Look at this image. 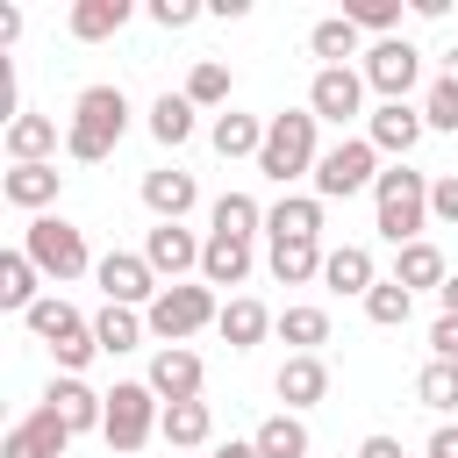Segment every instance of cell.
Listing matches in <instances>:
<instances>
[{
  "instance_id": "d4e9b609",
  "label": "cell",
  "mask_w": 458,
  "mask_h": 458,
  "mask_svg": "<svg viewBox=\"0 0 458 458\" xmlns=\"http://www.w3.org/2000/svg\"><path fill=\"white\" fill-rule=\"evenodd\" d=\"M157 437H165L172 451H193V444H208V437H215V415H208V401H165V415H157Z\"/></svg>"
},
{
  "instance_id": "603a6c76",
  "label": "cell",
  "mask_w": 458,
  "mask_h": 458,
  "mask_svg": "<svg viewBox=\"0 0 458 458\" xmlns=\"http://www.w3.org/2000/svg\"><path fill=\"white\" fill-rule=\"evenodd\" d=\"M322 279H329L336 293H358V301L379 286V272H372V250H365V243H336V250L322 258Z\"/></svg>"
},
{
  "instance_id": "4dcf8cb0",
  "label": "cell",
  "mask_w": 458,
  "mask_h": 458,
  "mask_svg": "<svg viewBox=\"0 0 458 458\" xmlns=\"http://www.w3.org/2000/svg\"><path fill=\"white\" fill-rule=\"evenodd\" d=\"M193 114H200V107H193L186 93H157V100H150V136H157L165 150H179V143L193 136Z\"/></svg>"
},
{
  "instance_id": "c3c4849f",
  "label": "cell",
  "mask_w": 458,
  "mask_h": 458,
  "mask_svg": "<svg viewBox=\"0 0 458 458\" xmlns=\"http://www.w3.org/2000/svg\"><path fill=\"white\" fill-rule=\"evenodd\" d=\"M437 301H444V315H458V272H451V279L437 286Z\"/></svg>"
},
{
  "instance_id": "e575fe53",
  "label": "cell",
  "mask_w": 458,
  "mask_h": 458,
  "mask_svg": "<svg viewBox=\"0 0 458 458\" xmlns=\"http://www.w3.org/2000/svg\"><path fill=\"white\" fill-rule=\"evenodd\" d=\"M208 222H215V236H243V243H250V236L265 229V208H258L250 193H222V200L208 208Z\"/></svg>"
},
{
  "instance_id": "836d02e7",
  "label": "cell",
  "mask_w": 458,
  "mask_h": 458,
  "mask_svg": "<svg viewBox=\"0 0 458 458\" xmlns=\"http://www.w3.org/2000/svg\"><path fill=\"white\" fill-rule=\"evenodd\" d=\"M122 21H129V0H79L72 7V36L79 43H107Z\"/></svg>"
},
{
  "instance_id": "f1b7e54d",
  "label": "cell",
  "mask_w": 458,
  "mask_h": 458,
  "mask_svg": "<svg viewBox=\"0 0 458 458\" xmlns=\"http://www.w3.org/2000/svg\"><path fill=\"white\" fill-rule=\"evenodd\" d=\"M250 444H258V458H308V422L279 408V415H265V422H258V437H250Z\"/></svg>"
},
{
  "instance_id": "681fc988",
  "label": "cell",
  "mask_w": 458,
  "mask_h": 458,
  "mask_svg": "<svg viewBox=\"0 0 458 458\" xmlns=\"http://www.w3.org/2000/svg\"><path fill=\"white\" fill-rule=\"evenodd\" d=\"M444 79H451V86H458V50H451V57H444Z\"/></svg>"
},
{
  "instance_id": "4fadbf2b",
  "label": "cell",
  "mask_w": 458,
  "mask_h": 458,
  "mask_svg": "<svg viewBox=\"0 0 458 458\" xmlns=\"http://www.w3.org/2000/svg\"><path fill=\"white\" fill-rule=\"evenodd\" d=\"M143 386H150L157 401H200V386H208V365H200V358H193L186 344H165V351L150 358Z\"/></svg>"
},
{
  "instance_id": "d6a6232c",
  "label": "cell",
  "mask_w": 458,
  "mask_h": 458,
  "mask_svg": "<svg viewBox=\"0 0 458 458\" xmlns=\"http://www.w3.org/2000/svg\"><path fill=\"white\" fill-rule=\"evenodd\" d=\"M394 279H401L408 293H422V286H444L451 272H444V250H437V243H401V258H394Z\"/></svg>"
},
{
  "instance_id": "7402d4cb",
  "label": "cell",
  "mask_w": 458,
  "mask_h": 458,
  "mask_svg": "<svg viewBox=\"0 0 458 458\" xmlns=\"http://www.w3.org/2000/svg\"><path fill=\"white\" fill-rule=\"evenodd\" d=\"M243 279H250V243H243V236H215V229H208L200 286H243Z\"/></svg>"
},
{
  "instance_id": "f6af8a7d",
  "label": "cell",
  "mask_w": 458,
  "mask_h": 458,
  "mask_svg": "<svg viewBox=\"0 0 458 458\" xmlns=\"http://www.w3.org/2000/svg\"><path fill=\"white\" fill-rule=\"evenodd\" d=\"M358 458H408V451H401V437H365Z\"/></svg>"
},
{
  "instance_id": "44dd1931",
  "label": "cell",
  "mask_w": 458,
  "mask_h": 458,
  "mask_svg": "<svg viewBox=\"0 0 458 458\" xmlns=\"http://www.w3.org/2000/svg\"><path fill=\"white\" fill-rule=\"evenodd\" d=\"M57 186H64V172H57V165H7V172H0V193H7L14 208H29V215H36V208H50V200H57Z\"/></svg>"
},
{
  "instance_id": "8992f818",
  "label": "cell",
  "mask_w": 458,
  "mask_h": 458,
  "mask_svg": "<svg viewBox=\"0 0 458 458\" xmlns=\"http://www.w3.org/2000/svg\"><path fill=\"white\" fill-rule=\"evenodd\" d=\"M365 186H379V150H372L365 136L329 143L322 165H315V200H351V193H365Z\"/></svg>"
},
{
  "instance_id": "3957f363",
  "label": "cell",
  "mask_w": 458,
  "mask_h": 458,
  "mask_svg": "<svg viewBox=\"0 0 458 458\" xmlns=\"http://www.w3.org/2000/svg\"><path fill=\"white\" fill-rule=\"evenodd\" d=\"M322 150H315V114L308 107H286V114H265V150H258V172L272 186L293 193V179H315Z\"/></svg>"
},
{
  "instance_id": "9c48e42d",
  "label": "cell",
  "mask_w": 458,
  "mask_h": 458,
  "mask_svg": "<svg viewBox=\"0 0 458 458\" xmlns=\"http://www.w3.org/2000/svg\"><path fill=\"white\" fill-rule=\"evenodd\" d=\"M93 279H100V293L114 301V308H150L165 286H157V272H150V258L143 250H107L100 265H93Z\"/></svg>"
},
{
  "instance_id": "ba28073f",
  "label": "cell",
  "mask_w": 458,
  "mask_h": 458,
  "mask_svg": "<svg viewBox=\"0 0 458 458\" xmlns=\"http://www.w3.org/2000/svg\"><path fill=\"white\" fill-rule=\"evenodd\" d=\"M358 72H365V86H372V93L408 100V93H415V79H422V50H415L408 36H386V43H372V50H365V64H358Z\"/></svg>"
},
{
  "instance_id": "ab89813d",
  "label": "cell",
  "mask_w": 458,
  "mask_h": 458,
  "mask_svg": "<svg viewBox=\"0 0 458 458\" xmlns=\"http://www.w3.org/2000/svg\"><path fill=\"white\" fill-rule=\"evenodd\" d=\"M344 14H351L358 29H372L379 43H386V36L401 29V0H358V7H344Z\"/></svg>"
},
{
  "instance_id": "74e56055",
  "label": "cell",
  "mask_w": 458,
  "mask_h": 458,
  "mask_svg": "<svg viewBox=\"0 0 458 458\" xmlns=\"http://www.w3.org/2000/svg\"><path fill=\"white\" fill-rule=\"evenodd\" d=\"M186 100H193V107H222V100H229V64H222V57H200V64L186 72Z\"/></svg>"
},
{
  "instance_id": "cb8c5ba5",
  "label": "cell",
  "mask_w": 458,
  "mask_h": 458,
  "mask_svg": "<svg viewBox=\"0 0 458 458\" xmlns=\"http://www.w3.org/2000/svg\"><path fill=\"white\" fill-rule=\"evenodd\" d=\"M36 286H43L36 258H29V250H0V308H7V315H29V308L43 301Z\"/></svg>"
},
{
  "instance_id": "2e32d148",
  "label": "cell",
  "mask_w": 458,
  "mask_h": 458,
  "mask_svg": "<svg viewBox=\"0 0 458 458\" xmlns=\"http://www.w3.org/2000/svg\"><path fill=\"white\" fill-rule=\"evenodd\" d=\"M265 236L272 243H322V200L315 193H279L265 208Z\"/></svg>"
},
{
  "instance_id": "9a60e30c",
  "label": "cell",
  "mask_w": 458,
  "mask_h": 458,
  "mask_svg": "<svg viewBox=\"0 0 458 458\" xmlns=\"http://www.w3.org/2000/svg\"><path fill=\"white\" fill-rule=\"evenodd\" d=\"M64 444H72V429L57 422V408H29V415L7 429L0 458H64Z\"/></svg>"
},
{
  "instance_id": "6da1fadb",
  "label": "cell",
  "mask_w": 458,
  "mask_h": 458,
  "mask_svg": "<svg viewBox=\"0 0 458 458\" xmlns=\"http://www.w3.org/2000/svg\"><path fill=\"white\" fill-rule=\"evenodd\" d=\"M122 129H129V93H122V86H86V93L72 100V122H64V157L100 165V157L122 143Z\"/></svg>"
},
{
  "instance_id": "484cf974",
  "label": "cell",
  "mask_w": 458,
  "mask_h": 458,
  "mask_svg": "<svg viewBox=\"0 0 458 458\" xmlns=\"http://www.w3.org/2000/svg\"><path fill=\"white\" fill-rule=\"evenodd\" d=\"M208 143H215L222 157H258V150H265V122H258V114L222 107V114H215V129H208Z\"/></svg>"
},
{
  "instance_id": "7a4b0ae2",
  "label": "cell",
  "mask_w": 458,
  "mask_h": 458,
  "mask_svg": "<svg viewBox=\"0 0 458 458\" xmlns=\"http://www.w3.org/2000/svg\"><path fill=\"white\" fill-rule=\"evenodd\" d=\"M372 229L401 250V243H422L429 229V179L408 172V165H386L379 186H372Z\"/></svg>"
},
{
  "instance_id": "d590c367",
  "label": "cell",
  "mask_w": 458,
  "mask_h": 458,
  "mask_svg": "<svg viewBox=\"0 0 458 458\" xmlns=\"http://www.w3.org/2000/svg\"><path fill=\"white\" fill-rule=\"evenodd\" d=\"M279 336L293 344V358H315V344H329V315L322 308H286L279 315Z\"/></svg>"
},
{
  "instance_id": "bcb514c9",
  "label": "cell",
  "mask_w": 458,
  "mask_h": 458,
  "mask_svg": "<svg viewBox=\"0 0 458 458\" xmlns=\"http://www.w3.org/2000/svg\"><path fill=\"white\" fill-rule=\"evenodd\" d=\"M429 458H458V422H444V429L429 437Z\"/></svg>"
},
{
  "instance_id": "52a82bcc",
  "label": "cell",
  "mask_w": 458,
  "mask_h": 458,
  "mask_svg": "<svg viewBox=\"0 0 458 458\" xmlns=\"http://www.w3.org/2000/svg\"><path fill=\"white\" fill-rule=\"evenodd\" d=\"M157 415H165V401H157L143 379H114V386H107V429H100V437H107L114 451H143L150 429H157Z\"/></svg>"
},
{
  "instance_id": "7bdbcfd3",
  "label": "cell",
  "mask_w": 458,
  "mask_h": 458,
  "mask_svg": "<svg viewBox=\"0 0 458 458\" xmlns=\"http://www.w3.org/2000/svg\"><path fill=\"white\" fill-rule=\"evenodd\" d=\"M429 358L458 365V315H437V322H429Z\"/></svg>"
},
{
  "instance_id": "ee69618b",
  "label": "cell",
  "mask_w": 458,
  "mask_h": 458,
  "mask_svg": "<svg viewBox=\"0 0 458 458\" xmlns=\"http://www.w3.org/2000/svg\"><path fill=\"white\" fill-rule=\"evenodd\" d=\"M193 14H200L193 0H150V21H157V29H186Z\"/></svg>"
},
{
  "instance_id": "ffe728a7",
  "label": "cell",
  "mask_w": 458,
  "mask_h": 458,
  "mask_svg": "<svg viewBox=\"0 0 458 458\" xmlns=\"http://www.w3.org/2000/svg\"><path fill=\"white\" fill-rule=\"evenodd\" d=\"M57 122L50 114H14L7 122V165H57Z\"/></svg>"
},
{
  "instance_id": "277c9868",
  "label": "cell",
  "mask_w": 458,
  "mask_h": 458,
  "mask_svg": "<svg viewBox=\"0 0 458 458\" xmlns=\"http://www.w3.org/2000/svg\"><path fill=\"white\" fill-rule=\"evenodd\" d=\"M21 250L36 258V272H43V279H79V272H93L86 236H79L64 215H36V222L21 229Z\"/></svg>"
},
{
  "instance_id": "f546056e",
  "label": "cell",
  "mask_w": 458,
  "mask_h": 458,
  "mask_svg": "<svg viewBox=\"0 0 458 458\" xmlns=\"http://www.w3.org/2000/svg\"><path fill=\"white\" fill-rule=\"evenodd\" d=\"M358 36H365V29H358L351 14H329V21H315V29H308V50H315V57H322V72H329V64L358 57Z\"/></svg>"
},
{
  "instance_id": "ac0fdd59",
  "label": "cell",
  "mask_w": 458,
  "mask_h": 458,
  "mask_svg": "<svg viewBox=\"0 0 458 458\" xmlns=\"http://www.w3.org/2000/svg\"><path fill=\"white\" fill-rule=\"evenodd\" d=\"M215 329H222V344H229V351H258V344H265V329H279V315H272L265 301L236 293V301H222V322H215Z\"/></svg>"
},
{
  "instance_id": "e0dca14e",
  "label": "cell",
  "mask_w": 458,
  "mask_h": 458,
  "mask_svg": "<svg viewBox=\"0 0 458 458\" xmlns=\"http://www.w3.org/2000/svg\"><path fill=\"white\" fill-rule=\"evenodd\" d=\"M200 200V186H193V172H179V165H157V172H143V208L157 215V222H186V208Z\"/></svg>"
},
{
  "instance_id": "8fae6325",
  "label": "cell",
  "mask_w": 458,
  "mask_h": 458,
  "mask_svg": "<svg viewBox=\"0 0 458 458\" xmlns=\"http://www.w3.org/2000/svg\"><path fill=\"white\" fill-rule=\"evenodd\" d=\"M422 107H408V100H379L372 114H365V143L379 150V157H394V165H408V150L422 143Z\"/></svg>"
},
{
  "instance_id": "7dc6e473",
  "label": "cell",
  "mask_w": 458,
  "mask_h": 458,
  "mask_svg": "<svg viewBox=\"0 0 458 458\" xmlns=\"http://www.w3.org/2000/svg\"><path fill=\"white\" fill-rule=\"evenodd\" d=\"M215 458H258V444H236L229 437V444H215Z\"/></svg>"
},
{
  "instance_id": "5b68a950",
  "label": "cell",
  "mask_w": 458,
  "mask_h": 458,
  "mask_svg": "<svg viewBox=\"0 0 458 458\" xmlns=\"http://www.w3.org/2000/svg\"><path fill=\"white\" fill-rule=\"evenodd\" d=\"M143 322H150V336L157 344H186L193 329H208V322H222V308H215V286H165L150 308H143Z\"/></svg>"
},
{
  "instance_id": "83f0119b",
  "label": "cell",
  "mask_w": 458,
  "mask_h": 458,
  "mask_svg": "<svg viewBox=\"0 0 458 458\" xmlns=\"http://www.w3.org/2000/svg\"><path fill=\"white\" fill-rule=\"evenodd\" d=\"M143 329H150V322H143L136 308H114V301H107V308L93 315V344H100L107 358H122V351H136V344H143Z\"/></svg>"
},
{
  "instance_id": "4316f807",
  "label": "cell",
  "mask_w": 458,
  "mask_h": 458,
  "mask_svg": "<svg viewBox=\"0 0 458 458\" xmlns=\"http://www.w3.org/2000/svg\"><path fill=\"white\" fill-rule=\"evenodd\" d=\"M21 322H29V336H43L50 351H57L64 336H79V329H93V322H86V315H79L72 301H57V293H43V301H36V308H29Z\"/></svg>"
},
{
  "instance_id": "1f68e13d",
  "label": "cell",
  "mask_w": 458,
  "mask_h": 458,
  "mask_svg": "<svg viewBox=\"0 0 458 458\" xmlns=\"http://www.w3.org/2000/svg\"><path fill=\"white\" fill-rule=\"evenodd\" d=\"M322 258H329L322 243H272V258H265V265H272V279H279V286H308V279H322Z\"/></svg>"
},
{
  "instance_id": "d6986e66",
  "label": "cell",
  "mask_w": 458,
  "mask_h": 458,
  "mask_svg": "<svg viewBox=\"0 0 458 458\" xmlns=\"http://www.w3.org/2000/svg\"><path fill=\"white\" fill-rule=\"evenodd\" d=\"M272 394L286 401V415H301V408H315V401L329 394V365H322V358H286L279 379H272Z\"/></svg>"
},
{
  "instance_id": "30bf717a",
  "label": "cell",
  "mask_w": 458,
  "mask_h": 458,
  "mask_svg": "<svg viewBox=\"0 0 458 458\" xmlns=\"http://www.w3.org/2000/svg\"><path fill=\"white\" fill-rule=\"evenodd\" d=\"M308 114L315 122H351V114H365V72H351V64H329V72H315L308 79Z\"/></svg>"
},
{
  "instance_id": "7c38bea8",
  "label": "cell",
  "mask_w": 458,
  "mask_h": 458,
  "mask_svg": "<svg viewBox=\"0 0 458 458\" xmlns=\"http://www.w3.org/2000/svg\"><path fill=\"white\" fill-rule=\"evenodd\" d=\"M200 250H208V243H200L186 222H157V229L143 236V258H150V272H157V279H172V286H179L186 272H200Z\"/></svg>"
},
{
  "instance_id": "f35d334b",
  "label": "cell",
  "mask_w": 458,
  "mask_h": 458,
  "mask_svg": "<svg viewBox=\"0 0 458 458\" xmlns=\"http://www.w3.org/2000/svg\"><path fill=\"white\" fill-rule=\"evenodd\" d=\"M415 394H422V408H437V415H451V408H458V365H444V358H429V365H422V379H415Z\"/></svg>"
},
{
  "instance_id": "8d00e7d4",
  "label": "cell",
  "mask_w": 458,
  "mask_h": 458,
  "mask_svg": "<svg viewBox=\"0 0 458 458\" xmlns=\"http://www.w3.org/2000/svg\"><path fill=\"white\" fill-rule=\"evenodd\" d=\"M365 315H372V322H379V329H401V322H408V315H415V293H408V286H401V279H379V286H372V293H365Z\"/></svg>"
},
{
  "instance_id": "5bb4252c",
  "label": "cell",
  "mask_w": 458,
  "mask_h": 458,
  "mask_svg": "<svg viewBox=\"0 0 458 458\" xmlns=\"http://www.w3.org/2000/svg\"><path fill=\"white\" fill-rule=\"evenodd\" d=\"M43 408H57V422L79 437V429H107V394H93L79 372H57L50 379V394H43Z\"/></svg>"
},
{
  "instance_id": "b9f144b4",
  "label": "cell",
  "mask_w": 458,
  "mask_h": 458,
  "mask_svg": "<svg viewBox=\"0 0 458 458\" xmlns=\"http://www.w3.org/2000/svg\"><path fill=\"white\" fill-rule=\"evenodd\" d=\"M429 222H451L458 229V172H437L429 179Z\"/></svg>"
},
{
  "instance_id": "60d3db41",
  "label": "cell",
  "mask_w": 458,
  "mask_h": 458,
  "mask_svg": "<svg viewBox=\"0 0 458 458\" xmlns=\"http://www.w3.org/2000/svg\"><path fill=\"white\" fill-rule=\"evenodd\" d=\"M422 122H429V129H458V86H451V79H437V86L422 93Z\"/></svg>"
}]
</instances>
